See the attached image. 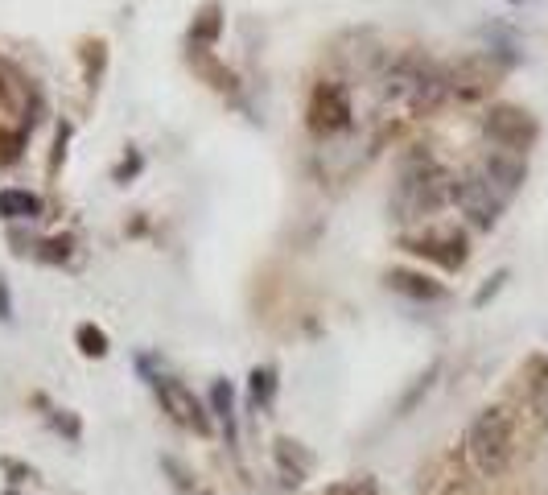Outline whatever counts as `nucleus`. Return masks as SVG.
<instances>
[{
  "label": "nucleus",
  "mask_w": 548,
  "mask_h": 495,
  "mask_svg": "<svg viewBox=\"0 0 548 495\" xmlns=\"http://www.w3.org/2000/svg\"><path fill=\"white\" fill-rule=\"evenodd\" d=\"M520 454V421L507 405H487L462 434V458L478 479H503Z\"/></svg>",
  "instance_id": "nucleus-1"
},
{
  "label": "nucleus",
  "mask_w": 548,
  "mask_h": 495,
  "mask_svg": "<svg viewBox=\"0 0 548 495\" xmlns=\"http://www.w3.org/2000/svg\"><path fill=\"white\" fill-rule=\"evenodd\" d=\"M153 388H157V401H161V409L169 413V421H178L182 429H194V434H202V438L211 434L207 405H202L182 380H174V376H157Z\"/></svg>",
  "instance_id": "nucleus-2"
},
{
  "label": "nucleus",
  "mask_w": 548,
  "mask_h": 495,
  "mask_svg": "<svg viewBox=\"0 0 548 495\" xmlns=\"http://www.w3.org/2000/svg\"><path fill=\"white\" fill-rule=\"evenodd\" d=\"M277 467H281L285 483H289V487H297L305 475H310V454H301V450H297V442L281 438V442H277Z\"/></svg>",
  "instance_id": "nucleus-3"
},
{
  "label": "nucleus",
  "mask_w": 548,
  "mask_h": 495,
  "mask_svg": "<svg viewBox=\"0 0 548 495\" xmlns=\"http://www.w3.org/2000/svg\"><path fill=\"white\" fill-rule=\"evenodd\" d=\"M388 281H392V289H400V293H408V297H425V302H437V297H445L441 285H433V281H425V277H413V273H392Z\"/></svg>",
  "instance_id": "nucleus-4"
},
{
  "label": "nucleus",
  "mask_w": 548,
  "mask_h": 495,
  "mask_svg": "<svg viewBox=\"0 0 548 495\" xmlns=\"http://www.w3.org/2000/svg\"><path fill=\"white\" fill-rule=\"evenodd\" d=\"M42 211V203L33 194H25V190H5L0 194V215L5 219H25V215H38Z\"/></svg>",
  "instance_id": "nucleus-5"
},
{
  "label": "nucleus",
  "mask_w": 548,
  "mask_h": 495,
  "mask_svg": "<svg viewBox=\"0 0 548 495\" xmlns=\"http://www.w3.org/2000/svg\"><path fill=\"white\" fill-rule=\"evenodd\" d=\"M528 409H532L536 425H540V429H548V368H544V376H540V380H532V384H528Z\"/></svg>",
  "instance_id": "nucleus-6"
},
{
  "label": "nucleus",
  "mask_w": 548,
  "mask_h": 495,
  "mask_svg": "<svg viewBox=\"0 0 548 495\" xmlns=\"http://www.w3.org/2000/svg\"><path fill=\"white\" fill-rule=\"evenodd\" d=\"M272 392H277V372H272V368H256V372H252V401H256V405H268Z\"/></svg>",
  "instance_id": "nucleus-7"
},
{
  "label": "nucleus",
  "mask_w": 548,
  "mask_h": 495,
  "mask_svg": "<svg viewBox=\"0 0 548 495\" xmlns=\"http://www.w3.org/2000/svg\"><path fill=\"white\" fill-rule=\"evenodd\" d=\"M211 409H215V417H219L227 429L235 425V417H231V384H223V380H219V384L211 388Z\"/></svg>",
  "instance_id": "nucleus-8"
},
{
  "label": "nucleus",
  "mask_w": 548,
  "mask_h": 495,
  "mask_svg": "<svg viewBox=\"0 0 548 495\" xmlns=\"http://www.w3.org/2000/svg\"><path fill=\"white\" fill-rule=\"evenodd\" d=\"M79 343H83L87 355H104V351H108L104 330H95V326H79Z\"/></svg>",
  "instance_id": "nucleus-9"
},
{
  "label": "nucleus",
  "mask_w": 548,
  "mask_h": 495,
  "mask_svg": "<svg viewBox=\"0 0 548 495\" xmlns=\"http://www.w3.org/2000/svg\"><path fill=\"white\" fill-rule=\"evenodd\" d=\"M0 318H13V302H9V289H5V281H0Z\"/></svg>",
  "instance_id": "nucleus-10"
},
{
  "label": "nucleus",
  "mask_w": 548,
  "mask_h": 495,
  "mask_svg": "<svg viewBox=\"0 0 548 495\" xmlns=\"http://www.w3.org/2000/svg\"><path fill=\"white\" fill-rule=\"evenodd\" d=\"M5 495H17V491H5Z\"/></svg>",
  "instance_id": "nucleus-11"
}]
</instances>
